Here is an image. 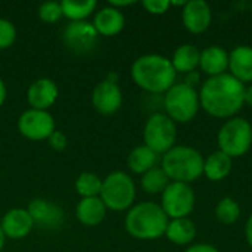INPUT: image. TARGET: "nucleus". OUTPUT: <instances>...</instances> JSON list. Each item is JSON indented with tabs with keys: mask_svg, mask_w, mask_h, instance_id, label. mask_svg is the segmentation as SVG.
Instances as JSON below:
<instances>
[{
	"mask_svg": "<svg viewBox=\"0 0 252 252\" xmlns=\"http://www.w3.org/2000/svg\"><path fill=\"white\" fill-rule=\"evenodd\" d=\"M27 99L31 109L46 111L58 99V86L49 78H38L30 86Z\"/></svg>",
	"mask_w": 252,
	"mask_h": 252,
	"instance_id": "15",
	"label": "nucleus"
},
{
	"mask_svg": "<svg viewBox=\"0 0 252 252\" xmlns=\"http://www.w3.org/2000/svg\"><path fill=\"white\" fill-rule=\"evenodd\" d=\"M4 236L10 239H22L25 238L34 227V220L28 210L13 208L7 211L0 223Z\"/></svg>",
	"mask_w": 252,
	"mask_h": 252,
	"instance_id": "14",
	"label": "nucleus"
},
{
	"mask_svg": "<svg viewBox=\"0 0 252 252\" xmlns=\"http://www.w3.org/2000/svg\"><path fill=\"white\" fill-rule=\"evenodd\" d=\"M136 198V186L133 179L123 173L114 171L102 182L100 199L106 208L112 211L128 210Z\"/></svg>",
	"mask_w": 252,
	"mask_h": 252,
	"instance_id": "7",
	"label": "nucleus"
},
{
	"mask_svg": "<svg viewBox=\"0 0 252 252\" xmlns=\"http://www.w3.org/2000/svg\"><path fill=\"white\" fill-rule=\"evenodd\" d=\"M49 139H50L52 146H53V148H56V149H63V148H65V145H66V139H65V136H63L62 133L55 131Z\"/></svg>",
	"mask_w": 252,
	"mask_h": 252,
	"instance_id": "32",
	"label": "nucleus"
},
{
	"mask_svg": "<svg viewBox=\"0 0 252 252\" xmlns=\"http://www.w3.org/2000/svg\"><path fill=\"white\" fill-rule=\"evenodd\" d=\"M211 7L204 0H190L183 6V25L192 34H202L207 31L211 24Z\"/></svg>",
	"mask_w": 252,
	"mask_h": 252,
	"instance_id": "13",
	"label": "nucleus"
},
{
	"mask_svg": "<svg viewBox=\"0 0 252 252\" xmlns=\"http://www.w3.org/2000/svg\"><path fill=\"white\" fill-rule=\"evenodd\" d=\"M133 81L149 93H165L176 84L177 72L171 59L162 55H143L131 65Z\"/></svg>",
	"mask_w": 252,
	"mask_h": 252,
	"instance_id": "2",
	"label": "nucleus"
},
{
	"mask_svg": "<svg viewBox=\"0 0 252 252\" xmlns=\"http://www.w3.org/2000/svg\"><path fill=\"white\" fill-rule=\"evenodd\" d=\"M4 99H6V87H4V83H3V80L0 78V106L3 105Z\"/></svg>",
	"mask_w": 252,
	"mask_h": 252,
	"instance_id": "36",
	"label": "nucleus"
},
{
	"mask_svg": "<svg viewBox=\"0 0 252 252\" xmlns=\"http://www.w3.org/2000/svg\"><path fill=\"white\" fill-rule=\"evenodd\" d=\"M219 151L227 157L239 158L245 155L252 146V126L250 121L241 117L229 118L219 131L217 136Z\"/></svg>",
	"mask_w": 252,
	"mask_h": 252,
	"instance_id": "6",
	"label": "nucleus"
},
{
	"mask_svg": "<svg viewBox=\"0 0 252 252\" xmlns=\"http://www.w3.org/2000/svg\"><path fill=\"white\" fill-rule=\"evenodd\" d=\"M229 69L241 83L252 81V47L251 46H236L229 55Z\"/></svg>",
	"mask_w": 252,
	"mask_h": 252,
	"instance_id": "16",
	"label": "nucleus"
},
{
	"mask_svg": "<svg viewBox=\"0 0 252 252\" xmlns=\"http://www.w3.org/2000/svg\"><path fill=\"white\" fill-rule=\"evenodd\" d=\"M15 38H16V30L13 24L7 19L0 18V50L10 47Z\"/></svg>",
	"mask_w": 252,
	"mask_h": 252,
	"instance_id": "30",
	"label": "nucleus"
},
{
	"mask_svg": "<svg viewBox=\"0 0 252 252\" xmlns=\"http://www.w3.org/2000/svg\"><path fill=\"white\" fill-rule=\"evenodd\" d=\"M199 68L210 77L226 74L229 69V53L220 46H210L201 52Z\"/></svg>",
	"mask_w": 252,
	"mask_h": 252,
	"instance_id": "17",
	"label": "nucleus"
},
{
	"mask_svg": "<svg viewBox=\"0 0 252 252\" xmlns=\"http://www.w3.org/2000/svg\"><path fill=\"white\" fill-rule=\"evenodd\" d=\"M75 216L81 224L93 227L103 221V219L106 216V207L99 196L83 198L77 205Z\"/></svg>",
	"mask_w": 252,
	"mask_h": 252,
	"instance_id": "18",
	"label": "nucleus"
},
{
	"mask_svg": "<svg viewBox=\"0 0 252 252\" xmlns=\"http://www.w3.org/2000/svg\"><path fill=\"white\" fill-rule=\"evenodd\" d=\"M28 213L31 214L34 224L41 227H58L63 220L62 211L44 199H34L28 207Z\"/></svg>",
	"mask_w": 252,
	"mask_h": 252,
	"instance_id": "19",
	"label": "nucleus"
},
{
	"mask_svg": "<svg viewBox=\"0 0 252 252\" xmlns=\"http://www.w3.org/2000/svg\"><path fill=\"white\" fill-rule=\"evenodd\" d=\"M97 31L93 24L86 21L71 22L65 27L62 32L63 44L74 53H87L96 47L97 43Z\"/></svg>",
	"mask_w": 252,
	"mask_h": 252,
	"instance_id": "11",
	"label": "nucleus"
},
{
	"mask_svg": "<svg viewBox=\"0 0 252 252\" xmlns=\"http://www.w3.org/2000/svg\"><path fill=\"white\" fill-rule=\"evenodd\" d=\"M142 4L149 13L162 15L168 10V7L171 6V1H168V0H145Z\"/></svg>",
	"mask_w": 252,
	"mask_h": 252,
	"instance_id": "31",
	"label": "nucleus"
},
{
	"mask_svg": "<svg viewBox=\"0 0 252 252\" xmlns=\"http://www.w3.org/2000/svg\"><path fill=\"white\" fill-rule=\"evenodd\" d=\"M4 233H3V230H1V226H0V251H1V248H3V245H4Z\"/></svg>",
	"mask_w": 252,
	"mask_h": 252,
	"instance_id": "38",
	"label": "nucleus"
},
{
	"mask_svg": "<svg viewBox=\"0 0 252 252\" xmlns=\"http://www.w3.org/2000/svg\"><path fill=\"white\" fill-rule=\"evenodd\" d=\"M140 185L146 193L157 195L165 190V188L170 185V179L161 167H154L142 176Z\"/></svg>",
	"mask_w": 252,
	"mask_h": 252,
	"instance_id": "26",
	"label": "nucleus"
},
{
	"mask_svg": "<svg viewBox=\"0 0 252 252\" xmlns=\"http://www.w3.org/2000/svg\"><path fill=\"white\" fill-rule=\"evenodd\" d=\"M18 130L30 140H44L55 133V120L47 111L28 109L19 117Z\"/></svg>",
	"mask_w": 252,
	"mask_h": 252,
	"instance_id": "10",
	"label": "nucleus"
},
{
	"mask_svg": "<svg viewBox=\"0 0 252 252\" xmlns=\"http://www.w3.org/2000/svg\"><path fill=\"white\" fill-rule=\"evenodd\" d=\"M134 1H131V0H127V1H118V0H112L111 1V6L112 7H120V6H128V4H133Z\"/></svg>",
	"mask_w": 252,
	"mask_h": 252,
	"instance_id": "37",
	"label": "nucleus"
},
{
	"mask_svg": "<svg viewBox=\"0 0 252 252\" xmlns=\"http://www.w3.org/2000/svg\"><path fill=\"white\" fill-rule=\"evenodd\" d=\"M75 189L83 198H94L100 195L102 180L93 173H83L75 182Z\"/></svg>",
	"mask_w": 252,
	"mask_h": 252,
	"instance_id": "28",
	"label": "nucleus"
},
{
	"mask_svg": "<svg viewBox=\"0 0 252 252\" xmlns=\"http://www.w3.org/2000/svg\"><path fill=\"white\" fill-rule=\"evenodd\" d=\"M143 139L145 145L155 154H165L174 148L177 139L176 123L165 114H154L145 124Z\"/></svg>",
	"mask_w": 252,
	"mask_h": 252,
	"instance_id": "8",
	"label": "nucleus"
},
{
	"mask_svg": "<svg viewBox=\"0 0 252 252\" xmlns=\"http://www.w3.org/2000/svg\"><path fill=\"white\" fill-rule=\"evenodd\" d=\"M124 22H126V19H124V15L121 13V10L112 7V6H108V7L100 9L96 13L93 27L97 31V34L111 37V35L118 34L124 28Z\"/></svg>",
	"mask_w": 252,
	"mask_h": 252,
	"instance_id": "20",
	"label": "nucleus"
},
{
	"mask_svg": "<svg viewBox=\"0 0 252 252\" xmlns=\"http://www.w3.org/2000/svg\"><path fill=\"white\" fill-rule=\"evenodd\" d=\"M199 59H201V50L196 46L182 44L174 50L171 63L176 72L190 74L195 72V69L199 66Z\"/></svg>",
	"mask_w": 252,
	"mask_h": 252,
	"instance_id": "21",
	"label": "nucleus"
},
{
	"mask_svg": "<svg viewBox=\"0 0 252 252\" xmlns=\"http://www.w3.org/2000/svg\"><path fill=\"white\" fill-rule=\"evenodd\" d=\"M185 252H220L214 245L210 244H195L190 245Z\"/></svg>",
	"mask_w": 252,
	"mask_h": 252,
	"instance_id": "33",
	"label": "nucleus"
},
{
	"mask_svg": "<svg viewBox=\"0 0 252 252\" xmlns=\"http://www.w3.org/2000/svg\"><path fill=\"white\" fill-rule=\"evenodd\" d=\"M38 16H40L41 21H44V22H47V24L56 22V21L62 16L61 3H58V1H44V3L38 7Z\"/></svg>",
	"mask_w": 252,
	"mask_h": 252,
	"instance_id": "29",
	"label": "nucleus"
},
{
	"mask_svg": "<svg viewBox=\"0 0 252 252\" xmlns=\"http://www.w3.org/2000/svg\"><path fill=\"white\" fill-rule=\"evenodd\" d=\"M165 236L170 242L176 245H189L196 236V226L189 217L170 220Z\"/></svg>",
	"mask_w": 252,
	"mask_h": 252,
	"instance_id": "23",
	"label": "nucleus"
},
{
	"mask_svg": "<svg viewBox=\"0 0 252 252\" xmlns=\"http://www.w3.org/2000/svg\"><path fill=\"white\" fill-rule=\"evenodd\" d=\"M244 103H248L252 106V84L248 87H245V93H244Z\"/></svg>",
	"mask_w": 252,
	"mask_h": 252,
	"instance_id": "35",
	"label": "nucleus"
},
{
	"mask_svg": "<svg viewBox=\"0 0 252 252\" xmlns=\"http://www.w3.org/2000/svg\"><path fill=\"white\" fill-rule=\"evenodd\" d=\"M245 236H247V242L252 248V214L250 216L247 224H245Z\"/></svg>",
	"mask_w": 252,
	"mask_h": 252,
	"instance_id": "34",
	"label": "nucleus"
},
{
	"mask_svg": "<svg viewBox=\"0 0 252 252\" xmlns=\"http://www.w3.org/2000/svg\"><path fill=\"white\" fill-rule=\"evenodd\" d=\"M204 157L190 146H174L164 154L161 168L171 182L190 183L204 174Z\"/></svg>",
	"mask_w": 252,
	"mask_h": 252,
	"instance_id": "4",
	"label": "nucleus"
},
{
	"mask_svg": "<svg viewBox=\"0 0 252 252\" xmlns=\"http://www.w3.org/2000/svg\"><path fill=\"white\" fill-rule=\"evenodd\" d=\"M245 84L229 72L210 77L201 87V108L216 118H233L244 105Z\"/></svg>",
	"mask_w": 252,
	"mask_h": 252,
	"instance_id": "1",
	"label": "nucleus"
},
{
	"mask_svg": "<svg viewBox=\"0 0 252 252\" xmlns=\"http://www.w3.org/2000/svg\"><path fill=\"white\" fill-rule=\"evenodd\" d=\"M170 219L155 202H140L130 208L124 226L130 236L140 241H154L165 235Z\"/></svg>",
	"mask_w": 252,
	"mask_h": 252,
	"instance_id": "3",
	"label": "nucleus"
},
{
	"mask_svg": "<svg viewBox=\"0 0 252 252\" xmlns=\"http://www.w3.org/2000/svg\"><path fill=\"white\" fill-rule=\"evenodd\" d=\"M92 103L103 115L117 112L123 103V93L117 81L109 78L100 81L92 93Z\"/></svg>",
	"mask_w": 252,
	"mask_h": 252,
	"instance_id": "12",
	"label": "nucleus"
},
{
	"mask_svg": "<svg viewBox=\"0 0 252 252\" xmlns=\"http://www.w3.org/2000/svg\"><path fill=\"white\" fill-rule=\"evenodd\" d=\"M165 115L174 123H189L192 121L199 108V93L195 87L186 83H176L164 96Z\"/></svg>",
	"mask_w": 252,
	"mask_h": 252,
	"instance_id": "5",
	"label": "nucleus"
},
{
	"mask_svg": "<svg viewBox=\"0 0 252 252\" xmlns=\"http://www.w3.org/2000/svg\"><path fill=\"white\" fill-rule=\"evenodd\" d=\"M232 171V158L223 154L221 151H216L210 154L204 159V174L211 182L224 180Z\"/></svg>",
	"mask_w": 252,
	"mask_h": 252,
	"instance_id": "22",
	"label": "nucleus"
},
{
	"mask_svg": "<svg viewBox=\"0 0 252 252\" xmlns=\"http://www.w3.org/2000/svg\"><path fill=\"white\" fill-rule=\"evenodd\" d=\"M161 208L168 219H188L195 208V192L188 183L171 182L161 193Z\"/></svg>",
	"mask_w": 252,
	"mask_h": 252,
	"instance_id": "9",
	"label": "nucleus"
},
{
	"mask_svg": "<svg viewBox=\"0 0 252 252\" xmlns=\"http://www.w3.org/2000/svg\"><path fill=\"white\" fill-rule=\"evenodd\" d=\"M97 3L94 0H63L61 1L62 15L71 19L72 22H78L86 19L96 9Z\"/></svg>",
	"mask_w": 252,
	"mask_h": 252,
	"instance_id": "25",
	"label": "nucleus"
},
{
	"mask_svg": "<svg viewBox=\"0 0 252 252\" xmlns=\"http://www.w3.org/2000/svg\"><path fill=\"white\" fill-rule=\"evenodd\" d=\"M216 217L226 226L235 224L241 219V207L233 198H223L216 207Z\"/></svg>",
	"mask_w": 252,
	"mask_h": 252,
	"instance_id": "27",
	"label": "nucleus"
},
{
	"mask_svg": "<svg viewBox=\"0 0 252 252\" xmlns=\"http://www.w3.org/2000/svg\"><path fill=\"white\" fill-rule=\"evenodd\" d=\"M157 161H158V154H155L152 149H149L146 145H143V146L134 148L130 152V155L127 158V165L133 173L143 176L146 171L157 167Z\"/></svg>",
	"mask_w": 252,
	"mask_h": 252,
	"instance_id": "24",
	"label": "nucleus"
}]
</instances>
